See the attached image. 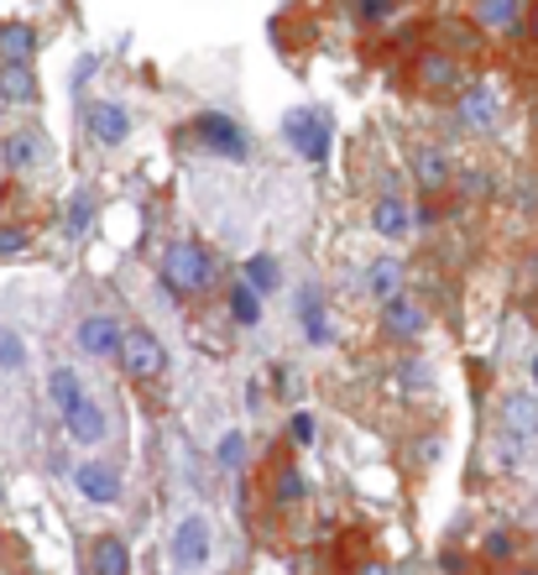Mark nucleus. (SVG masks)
Returning <instances> with one entry per match:
<instances>
[{
	"label": "nucleus",
	"instance_id": "obj_20",
	"mask_svg": "<svg viewBox=\"0 0 538 575\" xmlns=\"http://www.w3.org/2000/svg\"><path fill=\"white\" fill-rule=\"evenodd\" d=\"M90 571L94 575H131V550H126V539L116 533H100L90 550Z\"/></svg>",
	"mask_w": 538,
	"mask_h": 575
},
{
	"label": "nucleus",
	"instance_id": "obj_22",
	"mask_svg": "<svg viewBox=\"0 0 538 575\" xmlns=\"http://www.w3.org/2000/svg\"><path fill=\"white\" fill-rule=\"evenodd\" d=\"M361 288L372 293L376 304L393 298V293H402V257H376V262L361 272Z\"/></svg>",
	"mask_w": 538,
	"mask_h": 575
},
{
	"label": "nucleus",
	"instance_id": "obj_2",
	"mask_svg": "<svg viewBox=\"0 0 538 575\" xmlns=\"http://www.w3.org/2000/svg\"><path fill=\"white\" fill-rule=\"evenodd\" d=\"M184 131H188V142H194V146H204V152L225 157V163H246V152H252L246 131H241V120L220 116V110H199Z\"/></svg>",
	"mask_w": 538,
	"mask_h": 575
},
{
	"label": "nucleus",
	"instance_id": "obj_37",
	"mask_svg": "<svg viewBox=\"0 0 538 575\" xmlns=\"http://www.w3.org/2000/svg\"><path fill=\"white\" fill-rule=\"evenodd\" d=\"M534 309H538V293H534Z\"/></svg>",
	"mask_w": 538,
	"mask_h": 575
},
{
	"label": "nucleus",
	"instance_id": "obj_25",
	"mask_svg": "<svg viewBox=\"0 0 538 575\" xmlns=\"http://www.w3.org/2000/svg\"><path fill=\"white\" fill-rule=\"evenodd\" d=\"M241 283L246 288H257V298H267V293H278L282 283V267L261 251V257H246V272H241Z\"/></svg>",
	"mask_w": 538,
	"mask_h": 575
},
{
	"label": "nucleus",
	"instance_id": "obj_27",
	"mask_svg": "<svg viewBox=\"0 0 538 575\" xmlns=\"http://www.w3.org/2000/svg\"><path fill=\"white\" fill-rule=\"evenodd\" d=\"M241 460H246V434L225 430L220 445H214V466H220V471H241Z\"/></svg>",
	"mask_w": 538,
	"mask_h": 575
},
{
	"label": "nucleus",
	"instance_id": "obj_6",
	"mask_svg": "<svg viewBox=\"0 0 538 575\" xmlns=\"http://www.w3.org/2000/svg\"><path fill=\"white\" fill-rule=\"evenodd\" d=\"M502 434H507V450H523L538 434V398L534 392H507L502 398Z\"/></svg>",
	"mask_w": 538,
	"mask_h": 575
},
{
	"label": "nucleus",
	"instance_id": "obj_38",
	"mask_svg": "<svg viewBox=\"0 0 538 575\" xmlns=\"http://www.w3.org/2000/svg\"><path fill=\"white\" fill-rule=\"evenodd\" d=\"M0 497H5V492H0Z\"/></svg>",
	"mask_w": 538,
	"mask_h": 575
},
{
	"label": "nucleus",
	"instance_id": "obj_14",
	"mask_svg": "<svg viewBox=\"0 0 538 575\" xmlns=\"http://www.w3.org/2000/svg\"><path fill=\"white\" fill-rule=\"evenodd\" d=\"M267 497H272V507H299L308 497L304 471H299L288 456L272 460V471H267Z\"/></svg>",
	"mask_w": 538,
	"mask_h": 575
},
{
	"label": "nucleus",
	"instance_id": "obj_19",
	"mask_svg": "<svg viewBox=\"0 0 538 575\" xmlns=\"http://www.w3.org/2000/svg\"><path fill=\"white\" fill-rule=\"evenodd\" d=\"M449 184H455V163H449L440 146H423V152H419V189H423V199H440Z\"/></svg>",
	"mask_w": 538,
	"mask_h": 575
},
{
	"label": "nucleus",
	"instance_id": "obj_5",
	"mask_svg": "<svg viewBox=\"0 0 538 575\" xmlns=\"http://www.w3.org/2000/svg\"><path fill=\"white\" fill-rule=\"evenodd\" d=\"M419 90H429V95H460L466 90V69H460V58H449L445 48H429L419 52Z\"/></svg>",
	"mask_w": 538,
	"mask_h": 575
},
{
	"label": "nucleus",
	"instance_id": "obj_18",
	"mask_svg": "<svg viewBox=\"0 0 538 575\" xmlns=\"http://www.w3.org/2000/svg\"><path fill=\"white\" fill-rule=\"evenodd\" d=\"M299 325H304L308 345H329V309H325V293L314 283L299 288Z\"/></svg>",
	"mask_w": 538,
	"mask_h": 575
},
{
	"label": "nucleus",
	"instance_id": "obj_28",
	"mask_svg": "<svg viewBox=\"0 0 538 575\" xmlns=\"http://www.w3.org/2000/svg\"><path fill=\"white\" fill-rule=\"evenodd\" d=\"M0 372H26V340L11 325H0Z\"/></svg>",
	"mask_w": 538,
	"mask_h": 575
},
{
	"label": "nucleus",
	"instance_id": "obj_23",
	"mask_svg": "<svg viewBox=\"0 0 538 575\" xmlns=\"http://www.w3.org/2000/svg\"><path fill=\"white\" fill-rule=\"evenodd\" d=\"M37 26L26 22H5L0 26V63H32V52H37Z\"/></svg>",
	"mask_w": 538,
	"mask_h": 575
},
{
	"label": "nucleus",
	"instance_id": "obj_29",
	"mask_svg": "<svg viewBox=\"0 0 538 575\" xmlns=\"http://www.w3.org/2000/svg\"><path fill=\"white\" fill-rule=\"evenodd\" d=\"M94 225V199L90 193H73L69 199V220H63V231H69V240H79L84 231Z\"/></svg>",
	"mask_w": 538,
	"mask_h": 575
},
{
	"label": "nucleus",
	"instance_id": "obj_9",
	"mask_svg": "<svg viewBox=\"0 0 538 575\" xmlns=\"http://www.w3.org/2000/svg\"><path fill=\"white\" fill-rule=\"evenodd\" d=\"M73 486L100 507L120 503V471L110 466V460H79V466H73Z\"/></svg>",
	"mask_w": 538,
	"mask_h": 575
},
{
	"label": "nucleus",
	"instance_id": "obj_31",
	"mask_svg": "<svg viewBox=\"0 0 538 575\" xmlns=\"http://www.w3.org/2000/svg\"><path fill=\"white\" fill-rule=\"evenodd\" d=\"M32 246V231L26 225H0V257H22Z\"/></svg>",
	"mask_w": 538,
	"mask_h": 575
},
{
	"label": "nucleus",
	"instance_id": "obj_7",
	"mask_svg": "<svg viewBox=\"0 0 538 575\" xmlns=\"http://www.w3.org/2000/svg\"><path fill=\"white\" fill-rule=\"evenodd\" d=\"M204 560H210V518L188 513L184 524L173 528V565L178 571H199Z\"/></svg>",
	"mask_w": 538,
	"mask_h": 575
},
{
	"label": "nucleus",
	"instance_id": "obj_26",
	"mask_svg": "<svg viewBox=\"0 0 538 575\" xmlns=\"http://www.w3.org/2000/svg\"><path fill=\"white\" fill-rule=\"evenodd\" d=\"M225 309H231V319L241 325V330H252V325H261V298H257V288L235 283V288H231V298H225Z\"/></svg>",
	"mask_w": 538,
	"mask_h": 575
},
{
	"label": "nucleus",
	"instance_id": "obj_15",
	"mask_svg": "<svg viewBox=\"0 0 538 575\" xmlns=\"http://www.w3.org/2000/svg\"><path fill=\"white\" fill-rule=\"evenodd\" d=\"M523 11H528V0H476L470 22H476V32H517Z\"/></svg>",
	"mask_w": 538,
	"mask_h": 575
},
{
	"label": "nucleus",
	"instance_id": "obj_24",
	"mask_svg": "<svg viewBox=\"0 0 538 575\" xmlns=\"http://www.w3.org/2000/svg\"><path fill=\"white\" fill-rule=\"evenodd\" d=\"M47 398H52L58 413H69V408H79L90 392H84V377H79L73 366H52V372H47Z\"/></svg>",
	"mask_w": 538,
	"mask_h": 575
},
{
	"label": "nucleus",
	"instance_id": "obj_4",
	"mask_svg": "<svg viewBox=\"0 0 538 575\" xmlns=\"http://www.w3.org/2000/svg\"><path fill=\"white\" fill-rule=\"evenodd\" d=\"M116 356H120V372H126L131 383H157L163 366H167L163 340L152 336V330H120Z\"/></svg>",
	"mask_w": 538,
	"mask_h": 575
},
{
	"label": "nucleus",
	"instance_id": "obj_1",
	"mask_svg": "<svg viewBox=\"0 0 538 575\" xmlns=\"http://www.w3.org/2000/svg\"><path fill=\"white\" fill-rule=\"evenodd\" d=\"M214 257L210 246H199V240H173L163 251V288L173 298H199V293H210L214 288Z\"/></svg>",
	"mask_w": 538,
	"mask_h": 575
},
{
	"label": "nucleus",
	"instance_id": "obj_17",
	"mask_svg": "<svg viewBox=\"0 0 538 575\" xmlns=\"http://www.w3.org/2000/svg\"><path fill=\"white\" fill-rule=\"evenodd\" d=\"M372 231L382 240H402L408 231H413V210L402 204L398 193H382V199L372 204Z\"/></svg>",
	"mask_w": 538,
	"mask_h": 575
},
{
	"label": "nucleus",
	"instance_id": "obj_35",
	"mask_svg": "<svg viewBox=\"0 0 538 575\" xmlns=\"http://www.w3.org/2000/svg\"><path fill=\"white\" fill-rule=\"evenodd\" d=\"M355 575H393V571H387V565H376V560H366V565H361Z\"/></svg>",
	"mask_w": 538,
	"mask_h": 575
},
{
	"label": "nucleus",
	"instance_id": "obj_32",
	"mask_svg": "<svg viewBox=\"0 0 538 575\" xmlns=\"http://www.w3.org/2000/svg\"><path fill=\"white\" fill-rule=\"evenodd\" d=\"M288 439H293V445H314V439H319L314 413H293V419H288Z\"/></svg>",
	"mask_w": 538,
	"mask_h": 575
},
{
	"label": "nucleus",
	"instance_id": "obj_21",
	"mask_svg": "<svg viewBox=\"0 0 538 575\" xmlns=\"http://www.w3.org/2000/svg\"><path fill=\"white\" fill-rule=\"evenodd\" d=\"M32 99H37L32 63H0V105H32Z\"/></svg>",
	"mask_w": 538,
	"mask_h": 575
},
{
	"label": "nucleus",
	"instance_id": "obj_10",
	"mask_svg": "<svg viewBox=\"0 0 538 575\" xmlns=\"http://www.w3.org/2000/svg\"><path fill=\"white\" fill-rule=\"evenodd\" d=\"M84 126H90V137L100 146H120L131 137V110L116 105V99H94L90 110H84Z\"/></svg>",
	"mask_w": 538,
	"mask_h": 575
},
{
	"label": "nucleus",
	"instance_id": "obj_13",
	"mask_svg": "<svg viewBox=\"0 0 538 575\" xmlns=\"http://www.w3.org/2000/svg\"><path fill=\"white\" fill-rule=\"evenodd\" d=\"M455 105H460V126H466V131H492V120H496L492 84H466V90L455 95Z\"/></svg>",
	"mask_w": 538,
	"mask_h": 575
},
{
	"label": "nucleus",
	"instance_id": "obj_30",
	"mask_svg": "<svg viewBox=\"0 0 538 575\" xmlns=\"http://www.w3.org/2000/svg\"><path fill=\"white\" fill-rule=\"evenodd\" d=\"M351 11H355V22L382 26V22H393V11H398V0H351Z\"/></svg>",
	"mask_w": 538,
	"mask_h": 575
},
{
	"label": "nucleus",
	"instance_id": "obj_11",
	"mask_svg": "<svg viewBox=\"0 0 538 575\" xmlns=\"http://www.w3.org/2000/svg\"><path fill=\"white\" fill-rule=\"evenodd\" d=\"M0 163H5V173H37L47 163V137L43 131H11L5 142H0Z\"/></svg>",
	"mask_w": 538,
	"mask_h": 575
},
{
	"label": "nucleus",
	"instance_id": "obj_33",
	"mask_svg": "<svg viewBox=\"0 0 538 575\" xmlns=\"http://www.w3.org/2000/svg\"><path fill=\"white\" fill-rule=\"evenodd\" d=\"M398 383L402 387H413V392H423V387H429V366H423V361H398Z\"/></svg>",
	"mask_w": 538,
	"mask_h": 575
},
{
	"label": "nucleus",
	"instance_id": "obj_16",
	"mask_svg": "<svg viewBox=\"0 0 538 575\" xmlns=\"http://www.w3.org/2000/svg\"><path fill=\"white\" fill-rule=\"evenodd\" d=\"M63 430H69L73 445H100V439L110 434V419H105V408H100V403H90V398H84L79 408H69V413H63Z\"/></svg>",
	"mask_w": 538,
	"mask_h": 575
},
{
	"label": "nucleus",
	"instance_id": "obj_3",
	"mask_svg": "<svg viewBox=\"0 0 538 575\" xmlns=\"http://www.w3.org/2000/svg\"><path fill=\"white\" fill-rule=\"evenodd\" d=\"M282 142L293 146L304 163L325 168L329 163V116L325 110H288V116H282Z\"/></svg>",
	"mask_w": 538,
	"mask_h": 575
},
{
	"label": "nucleus",
	"instance_id": "obj_8",
	"mask_svg": "<svg viewBox=\"0 0 538 575\" xmlns=\"http://www.w3.org/2000/svg\"><path fill=\"white\" fill-rule=\"evenodd\" d=\"M382 330L393 340H419L423 330H429V314H423L419 298L393 293V298H382Z\"/></svg>",
	"mask_w": 538,
	"mask_h": 575
},
{
	"label": "nucleus",
	"instance_id": "obj_12",
	"mask_svg": "<svg viewBox=\"0 0 538 575\" xmlns=\"http://www.w3.org/2000/svg\"><path fill=\"white\" fill-rule=\"evenodd\" d=\"M73 345H79L84 356H116L120 319H110V314H84V319L73 325Z\"/></svg>",
	"mask_w": 538,
	"mask_h": 575
},
{
	"label": "nucleus",
	"instance_id": "obj_36",
	"mask_svg": "<svg viewBox=\"0 0 538 575\" xmlns=\"http://www.w3.org/2000/svg\"><path fill=\"white\" fill-rule=\"evenodd\" d=\"M528 383L538 387V351H534V356H528Z\"/></svg>",
	"mask_w": 538,
	"mask_h": 575
},
{
	"label": "nucleus",
	"instance_id": "obj_34",
	"mask_svg": "<svg viewBox=\"0 0 538 575\" xmlns=\"http://www.w3.org/2000/svg\"><path fill=\"white\" fill-rule=\"evenodd\" d=\"M481 550H487V560H513V554H517V550H513V533H507V528H492Z\"/></svg>",
	"mask_w": 538,
	"mask_h": 575
}]
</instances>
